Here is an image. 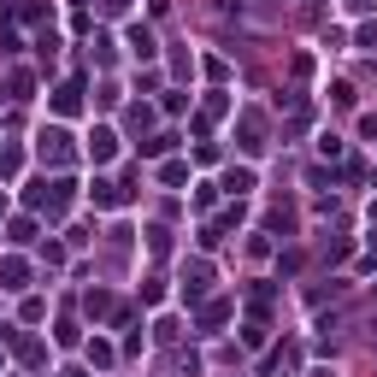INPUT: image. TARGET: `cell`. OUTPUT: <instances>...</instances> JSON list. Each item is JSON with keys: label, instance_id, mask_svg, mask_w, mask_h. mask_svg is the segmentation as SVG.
I'll return each mask as SVG.
<instances>
[{"label": "cell", "instance_id": "1", "mask_svg": "<svg viewBox=\"0 0 377 377\" xmlns=\"http://www.w3.org/2000/svg\"><path fill=\"white\" fill-rule=\"evenodd\" d=\"M36 147H42V159H47V166H71V136H65L59 124H47L42 136H36Z\"/></svg>", "mask_w": 377, "mask_h": 377}, {"label": "cell", "instance_id": "2", "mask_svg": "<svg viewBox=\"0 0 377 377\" xmlns=\"http://www.w3.org/2000/svg\"><path fill=\"white\" fill-rule=\"evenodd\" d=\"M112 154H118V136H112V130H94V136H89V159H94V166H106Z\"/></svg>", "mask_w": 377, "mask_h": 377}, {"label": "cell", "instance_id": "3", "mask_svg": "<svg viewBox=\"0 0 377 377\" xmlns=\"http://www.w3.org/2000/svg\"><path fill=\"white\" fill-rule=\"evenodd\" d=\"M24 277H30L24 259H0V283H6V289H24Z\"/></svg>", "mask_w": 377, "mask_h": 377}, {"label": "cell", "instance_id": "4", "mask_svg": "<svg viewBox=\"0 0 377 377\" xmlns=\"http://www.w3.org/2000/svg\"><path fill=\"white\" fill-rule=\"evenodd\" d=\"M130 54H136V59H154V36H147V30L136 24V30H130Z\"/></svg>", "mask_w": 377, "mask_h": 377}, {"label": "cell", "instance_id": "5", "mask_svg": "<svg viewBox=\"0 0 377 377\" xmlns=\"http://www.w3.org/2000/svg\"><path fill=\"white\" fill-rule=\"evenodd\" d=\"M224 319H230V301H212V307H206V313H201V330H218V324H224Z\"/></svg>", "mask_w": 377, "mask_h": 377}, {"label": "cell", "instance_id": "6", "mask_svg": "<svg viewBox=\"0 0 377 377\" xmlns=\"http://www.w3.org/2000/svg\"><path fill=\"white\" fill-rule=\"evenodd\" d=\"M77 94H83V89H77V83H65V89L54 94V112H65V118H71V112H77Z\"/></svg>", "mask_w": 377, "mask_h": 377}, {"label": "cell", "instance_id": "7", "mask_svg": "<svg viewBox=\"0 0 377 377\" xmlns=\"http://www.w3.org/2000/svg\"><path fill=\"white\" fill-rule=\"evenodd\" d=\"M89 313H94V319H106V313H112V295H106V289H94V295H89Z\"/></svg>", "mask_w": 377, "mask_h": 377}, {"label": "cell", "instance_id": "8", "mask_svg": "<svg viewBox=\"0 0 377 377\" xmlns=\"http://www.w3.org/2000/svg\"><path fill=\"white\" fill-rule=\"evenodd\" d=\"M89 359H94V366H112V348H106V342H101V336H94V342H89Z\"/></svg>", "mask_w": 377, "mask_h": 377}, {"label": "cell", "instance_id": "9", "mask_svg": "<svg viewBox=\"0 0 377 377\" xmlns=\"http://www.w3.org/2000/svg\"><path fill=\"white\" fill-rule=\"evenodd\" d=\"M124 6H130V0H106V12H124Z\"/></svg>", "mask_w": 377, "mask_h": 377}]
</instances>
